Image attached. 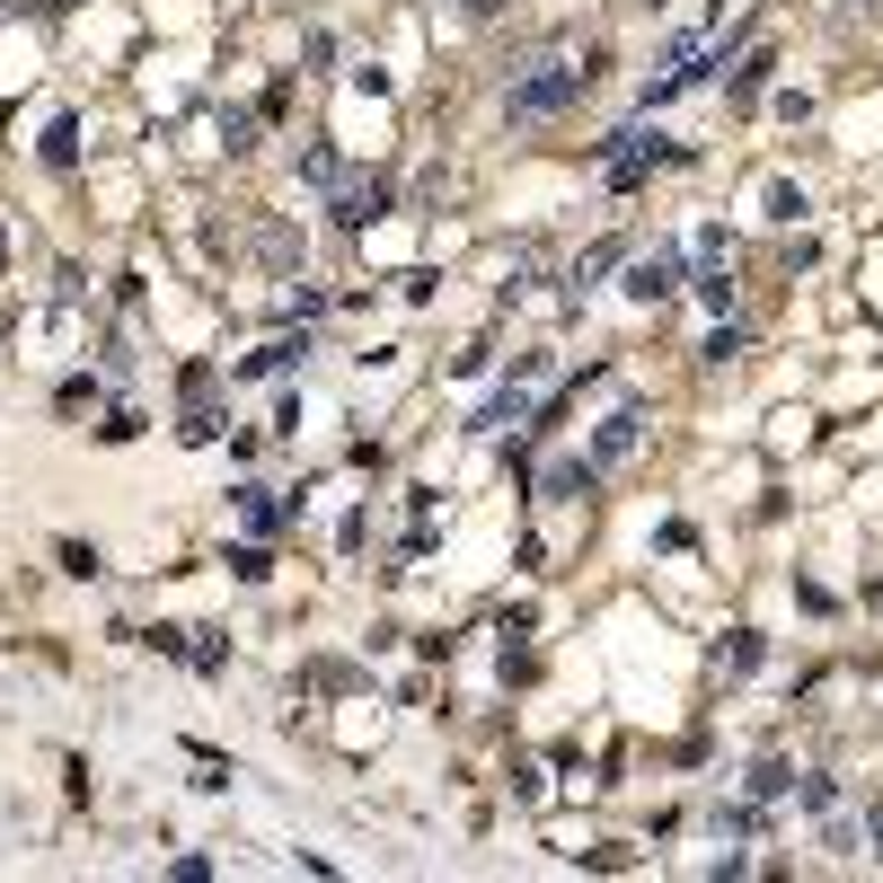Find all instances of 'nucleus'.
<instances>
[{"instance_id": "13", "label": "nucleus", "mask_w": 883, "mask_h": 883, "mask_svg": "<svg viewBox=\"0 0 883 883\" xmlns=\"http://www.w3.org/2000/svg\"><path fill=\"white\" fill-rule=\"evenodd\" d=\"M213 433H222V406H186V424H177V442H195V451H204Z\"/></svg>"}, {"instance_id": "18", "label": "nucleus", "mask_w": 883, "mask_h": 883, "mask_svg": "<svg viewBox=\"0 0 883 883\" xmlns=\"http://www.w3.org/2000/svg\"><path fill=\"white\" fill-rule=\"evenodd\" d=\"M795 213H804V186L777 177V186H768V222H795Z\"/></svg>"}, {"instance_id": "12", "label": "nucleus", "mask_w": 883, "mask_h": 883, "mask_svg": "<svg viewBox=\"0 0 883 883\" xmlns=\"http://www.w3.org/2000/svg\"><path fill=\"white\" fill-rule=\"evenodd\" d=\"M230 575H239V583H265V575H274V557H265V539H248V548H230Z\"/></svg>"}, {"instance_id": "2", "label": "nucleus", "mask_w": 883, "mask_h": 883, "mask_svg": "<svg viewBox=\"0 0 883 883\" xmlns=\"http://www.w3.org/2000/svg\"><path fill=\"white\" fill-rule=\"evenodd\" d=\"M601 159H610V186H636L645 168H663V159H680V141H663V133L628 125V133H610V141H601Z\"/></svg>"}, {"instance_id": "21", "label": "nucleus", "mask_w": 883, "mask_h": 883, "mask_svg": "<svg viewBox=\"0 0 883 883\" xmlns=\"http://www.w3.org/2000/svg\"><path fill=\"white\" fill-rule=\"evenodd\" d=\"M469 9H478V18H496V9H504V0H469Z\"/></svg>"}, {"instance_id": "1", "label": "nucleus", "mask_w": 883, "mask_h": 883, "mask_svg": "<svg viewBox=\"0 0 883 883\" xmlns=\"http://www.w3.org/2000/svg\"><path fill=\"white\" fill-rule=\"evenodd\" d=\"M583 89H592V71H583V62H548V53H539V62L512 80L504 116H512V125H548V116H566Z\"/></svg>"}, {"instance_id": "10", "label": "nucleus", "mask_w": 883, "mask_h": 883, "mask_svg": "<svg viewBox=\"0 0 883 883\" xmlns=\"http://www.w3.org/2000/svg\"><path fill=\"white\" fill-rule=\"evenodd\" d=\"M689 292H698V301H707L716 318L734 310V274H725V265H698V283H689Z\"/></svg>"}, {"instance_id": "4", "label": "nucleus", "mask_w": 883, "mask_h": 883, "mask_svg": "<svg viewBox=\"0 0 883 883\" xmlns=\"http://www.w3.org/2000/svg\"><path fill=\"white\" fill-rule=\"evenodd\" d=\"M592 478H601V460H592V451H566V460H548V469H539V496L575 504V496H592Z\"/></svg>"}, {"instance_id": "3", "label": "nucleus", "mask_w": 883, "mask_h": 883, "mask_svg": "<svg viewBox=\"0 0 883 883\" xmlns=\"http://www.w3.org/2000/svg\"><path fill=\"white\" fill-rule=\"evenodd\" d=\"M680 292V256L654 248V256H628V301H671Z\"/></svg>"}, {"instance_id": "22", "label": "nucleus", "mask_w": 883, "mask_h": 883, "mask_svg": "<svg viewBox=\"0 0 883 883\" xmlns=\"http://www.w3.org/2000/svg\"><path fill=\"white\" fill-rule=\"evenodd\" d=\"M875 857H883V813H875Z\"/></svg>"}, {"instance_id": "23", "label": "nucleus", "mask_w": 883, "mask_h": 883, "mask_svg": "<svg viewBox=\"0 0 883 883\" xmlns=\"http://www.w3.org/2000/svg\"><path fill=\"white\" fill-rule=\"evenodd\" d=\"M0 248H9V239H0Z\"/></svg>"}, {"instance_id": "16", "label": "nucleus", "mask_w": 883, "mask_h": 883, "mask_svg": "<svg viewBox=\"0 0 883 883\" xmlns=\"http://www.w3.org/2000/svg\"><path fill=\"white\" fill-rule=\"evenodd\" d=\"M786 786H795V768H786V759H759V768H752V795H786Z\"/></svg>"}, {"instance_id": "9", "label": "nucleus", "mask_w": 883, "mask_h": 883, "mask_svg": "<svg viewBox=\"0 0 883 883\" xmlns=\"http://www.w3.org/2000/svg\"><path fill=\"white\" fill-rule=\"evenodd\" d=\"M36 150H45V168H71V159H80V116H53Z\"/></svg>"}, {"instance_id": "20", "label": "nucleus", "mask_w": 883, "mask_h": 883, "mask_svg": "<svg viewBox=\"0 0 883 883\" xmlns=\"http://www.w3.org/2000/svg\"><path fill=\"white\" fill-rule=\"evenodd\" d=\"M133 433H141V415H133V406H116V415L98 424V442H133Z\"/></svg>"}, {"instance_id": "19", "label": "nucleus", "mask_w": 883, "mask_h": 883, "mask_svg": "<svg viewBox=\"0 0 883 883\" xmlns=\"http://www.w3.org/2000/svg\"><path fill=\"white\" fill-rule=\"evenodd\" d=\"M53 301H62V310H80V301H89V283H80V265H62V274H53Z\"/></svg>"}, {"instance_id": "17", "label": "nucleus", "mask_w": 883, "mask_h": 883, "mask_svg": "<svg viewBox=\"0 0 883 883\" xmlns=\"http://www.w3.org/2000/svg\"><path fill=\"white\" fill-rule=\"evenodd\" d=\"M768 71H777V62H768V53H752V62H743L725 89H734V98H759V80H768Z\"/></svg>"}, {"instance_id": "8", "label": "nucleus", "mask_w": 883, "mask_h": 883, "mask_svg": "<svg viewBox=\"0 0 883 883\" xmlns=\"http://www.w3.org/2000/svg\"><path fill=\"white\" fill-rule=\"evenodd\" d=\"M380 213H389L380 186H336V222H345V230H363V222H380Z\"/></svg>"}, {"instance_id": "7", "label": "nucleus", "mask_w": 883, "mask_h": 883, "mask_svg": "<svg viewBox=\"0 0 883 883\" xmlns=\"http://www.w3.org/2000/svg\"><path fill=\"white\" fill-rule=\"evenodd\" d=\"M292 363H310V336H283V345H256L248 363H239V380H283Z\"/></svg>"}, {"instance_id": "6", "label": "nucleus", "mask_w": 883, "mask_h": 883, "mask_svg": "<svg viewBox=\"0 0 883 883\" xmlns=\"http://www.w3.org/2000/svg\"><path fill=\"white\" fill-rule=\"evenodd\" d=\"M230 504H239V521H248L256 539H274L283 521H301V504H274V487H230Z\"/></svg>"}, {"instance_id": "11", "label": "nucleus", "mask_w": 883, "mask_h": 883, "mask_svg": "<svg viewBox=\"0 0 883 883\" xmlns=\"http://www.w3.org/2000/svg\"><path fill=\"white\" fill-rule=\"evenodd\" d=\"M795 795H804V813H831V804H840V777L813 768V777H795Z\"/></svg>"}, {"instance_id": "15", "label": "nucleus", "mask_w": 883, "mask_h": 883, "mask_svg": "<svg viewBox=\"0 0 883 883\" xmlns=\"http://www.w3.org/2000/svg\"><path fill=\"white\" fill-rule=\"evenodd\" d=\"M53 406H62V415H89V406H98V380H89V372L62 380V398H53Z\"/></svg>"}, {"instance_id": "5", "label": "nucleus", "mask_w": 883, "mask_h": 883, "mask_svg": "<svg viewBox=\"0 0 883 883\" xmlns=\"http://www.w3.org/2000/svg\"><path fill=\"white\" fill-rule=\"evenodd\" d=\"M636 442H645V406H636V398H619V406H610V424H601V442H592V460L610 469V460H628Z\"/></svg>"}, {"instance_id": "14", "label": "nucleus", "mask_w": 883, "mask_h": 883, "mask_svg": "<svg viewBox=\"0 0 883 883\" xmlns=\"http://www.w3.org/2000/svg\"><path fill=\"white\" fill-rule=\"evenodd\" d=\"M619 256H628V248H619V239H610V248H592V256H583V265H575V292H592V283H601V274H610Z\"/></svg>"}]
</instances>
